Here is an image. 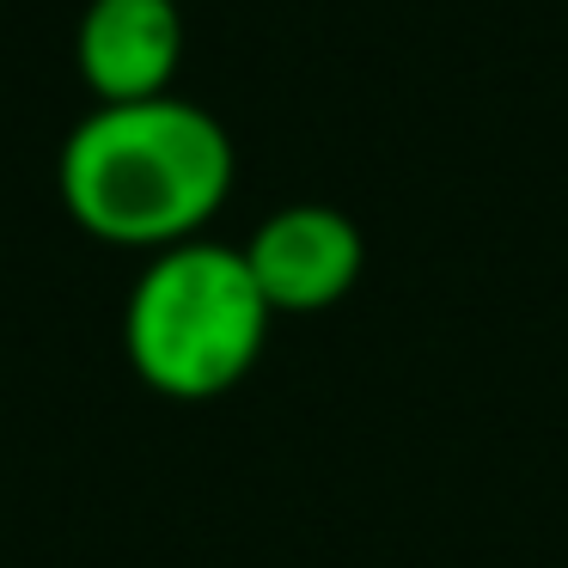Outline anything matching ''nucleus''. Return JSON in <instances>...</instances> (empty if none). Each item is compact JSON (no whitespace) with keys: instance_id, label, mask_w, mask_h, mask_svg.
<instances>
[{"instance_id":"nucleus-3","label":"nucleus","mask_w":568,"mask_h":568,"mask_svg":"<svg viewBox=\"0 0 568 568\" xmlns=\"http://www.w3.org/2000/svg\"><path fill=\"white\" fill-rule=\"evenodd\" d=\"M257 275L270 312H324L361 282V245L355 221L324 202H294V209L270 214V221L251 233V245H239Z\"/></svg>"},{"instance_id":"nucleus-1","label":"nucleus","mask_w":568,"mask_h":568,"mask_svg":"<svg viewBox=\"0 0 568 568\" xmlns=\"http://www.w3.org/2000/svg\"><path fill=\"white\" fill-rule=\"evenodd\" d=\"M233 190V141L202 104L141 99L99 104L62 148V202L92 239L172 251L202 239Z\"/></svg>"},{"instance_id":"nucleus-4","label":"nucleus","mask_w":568,"mask_h":568,"mask_svg":"<svg viewBox=\"0 0 568 568\" xmlns=\"http://www.w3.org/2000/svg\"><path fill=\"white\" fill-rule=\"evenodd\" d=\"M184 0H87L74 31L80 80L99 104L165 99L184 62Z\"/></svg>"},{"instance_id":"nucleus-2","label":"nucleus","mask_w":568,"mask_h":568,"mask_svg":"<svg viewBox=\"0 0 568 568\" xmlns=\"http://www.w3.org/2000/svg\"><path fill=\"white\" fill-rule=\"evenodd\" d=\"M270 300L251 275L245 251L184 239L160 251L135 282L123 312L129 367L165 397H221L257 367L270 336Z\"/></svg>"}]
</instances>
